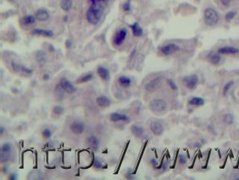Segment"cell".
Here are the masks:
<instances>
[{"mask_svg": "<svg viewBox=\"0 0 239 180\" xmlns=\"http://www.w3.org/2000/svg\"><path fill=\"white\" fill-rule=\"evenodd\" d=\"M233 84H234V81L233 80L229 81V82L226 83L225 84L224 89H223V95H224V96H226V95L228 94V92H229V91L230 90L232 86H233Z\"/></svg>", "mask_w": 239, "mask_h": 180, "instance_id": "cell-27", "label": "cell"}, {"mask_svg": "<svg viewBox=\"0 0 239 180\" xmlns=\"http://www.w3.org/2000/svg\"><path fill=\"white\" fill-rule=\"evenodd\" d=\"M118 83L122 87L129 88L132 84V80L126 76H120L118 78Z\"/></svg>", "mask_w": 239, "mask_h": 180, "instance_id": "cell-20", "label": "cell"}, {"mask_svg": "<svg viewBox=\"0 0 239 180\" xmlns=\"http://www.w3.org/2000/svg\"><path fill=\"white\" fill-rule=\"evenodd\" d=\"M150 107L153 113H162L168 110V104L164 99L155 98L150 101Z\"/></svg>", "mask_w": 239, "mask_h": 180, "instance_id": "cell-3", "label": "cell"}, {"mask_svg": "<svg viewBox=\"0 0 239 180\" xmlns=\"http://www.w3.org/2000/svg\"><path fill=\"white\" fill-rule=\"evenodd\" d=\"M42 136L46 139H49L53 136V132L49 128H45L42 131Z\"/></svg>", "mask_w": 239, "mask_h": 180, "instance_id": "cell-31", "label": "cell"}, {"mask_svg": "<svg viewBox=\"0 0 239 180\" xmlns=\"http://www.w3.org/2000/svg\"><path fill=\"white\" fill-rule=\"evenodd\" d=\"M161 53L164 56H169L177 53L179 50V47L174 43H169L165 45H163L159 48Z\"/></svg>", "mask_w": 239, "mask_h": 180, "instance_id": "cell-5", "label": "cell"}, {"mask_svg": "<svg viewBox=\"0 0 239 180\" xmlns=\"http://www.w3.org/2000/svg\"><path fill=\"white\" fill-rule=\"evenodd\" d=\"M108 0H90V2L91 5H95V4H101L102 2H105Z\"/></svg>", "mask_w": 239, "mask_h": 180, "instance_id": "cell-38", "label": "cell"}, {"mask_svg": "<svg viewBox=\"0 0 239 180\" xmlns=\"http://www.w3.org/2000/svg\"><path fill=\"white\" fill-rule=\"evenodd\" d=\"M73 6V0H62L61 2V8L64 11H68Z\"/></svg>", "mask_w": 239, "mask_h": 180, "instance_id": "cell-21", "label": "cell"}, {"mask_svg": "<svg viewBox=\"0 0 239 180\" xmlns=\"http://www.w3.org/2000/svg\"><path fill=\"white\" fill-rule=\"evenodd\" d=\"M35 20H36L35 17H34V16L32 15H29V14H28V15H26L23 18V23H24L26 25L33 24V23H35Z\"/></svg>", "mask_w": 239, "mask_h": 180, "instance_id": "cell-25", "label": "cell"}, {"mask_svg": "<svg viewBox=\"0 0 239 180\" xmlns=\"http://www.w3.org/2000/svg\"><path fill=\"white\" fill-rule=\"evenodd\" d=\"M130 28L132 29V31L133 33V35L135 36V37H141L143 35V29L140 26L139 23H134L133 24L130 25Z\"/></svg>", "mask_w": 239, "mask_h": 180, "instance_id": "cell-18", "label": "cell"}, {"mask_svg": "<svg viewBox=\"0 0 239 180\" xmlns=\"http://www.w3.org/2000/svg\"><path fill=\"white\" fill-rule=\"evenodd\" d=\"M220 2H221V4L224 5V6L228 7L229 5L231 4V2L233 1V0H220Z\"/></svg>", "mask_w": 239, "mask_h": 180, "instance_id": "cell-39", "label": "cell"}, {"mask_svg": "<svg viewBox=\"0 0 239 180\" xmlns=\"http://www.w3.org/2000/svg\"><path fill=\"white\" fill-rule=\"evenodd\" d=\"M183 83L188 89H194L199 83V78L196 74H191L183 78Z\"/></svg>", "mask_w": 239, "mask_h": 180, "instance_id": "cell-6", "label": "cell"}, {"mask_svg": "<svg viewBox=\"0 0 239 180\" xmlns=\"http://www.w3.org/2000/svg\"><path fill=\"white\" fill-rule=\"evenodd\" d=\"M93 166L96 168H101L102 167V163L99 159H95L93 162Z\"/></svg>", "mask_w": 239, "mask_h": 180, "instance_id": "cell-35", "label": "cell"}, {"mask_svg": "<svg viewBox=\"0 0 239 180\" xmlns=\"http://www.w3.org/2000/svg\"><path fill=\"white\" fill-rule=\"evenodd\" d=\"M204 20L208 26H214L219 21V15L217 11L213 8H207L204 11Z\"/></svg>", "mask_w": 239, "mask_h": 180, "instance_id": "cell-2", "label": "cell"}, {"mask_svg": "<svg viewBox=\"0 0 239 180\" xmlns=\"http://www.w3.org/2000/svg\"><path fill=\"white\" fill-rule=\"evenodd\" d=\"M161 82H162V78L161 77H156V78L151 80L150 82L146 85V89L150 92H153L156 90L159 89V87L161 86Z\"/></svg>", "mask_w": 239, "mask_h": 180, "instance_id": "cell-8", "label": "cell"}, {"mask_svg": "<svg viewBox=\"0 0 239 180\" xmlns=\"http://www.w3.org/2000/svg\"><path fill=\"white\" fill-rule=\"evenodd\" d=\"M234 116H233L232 113H226V114L224 115V116H223V121H224L226 125H232V124L234 122Z\"/></svg>", "mask_w": 239, "mask_h": 180, "instance_id": "cell-23", "label": "cell"}, {"mask_svg": "<svg viewBox=\"0 0 239 180\" xmlns=\"http://www.w3.org/2000/svg\"><path fill=\"white\" fill-rule=\"evenodd\" d=\"M35 17L36 20L39 21H46L49 18V14L45 9H38L35 12Z\"/></svg>", "mask_w": 239, "mask_h": 180, "instance_id": "cell-14", "label": "cell"}, {"mask_svg": "<svg viewBox=\"0 0 239 180\" xmlns=\"http://www.w3.org/2000/svg\"><path fill=\"white\" fill-rule=\"evenodd\" d=\"M128 31L126 29L123 28L120 29L117 32L114 34V38H113V43L115 46H120L123 44L124 41L126 38Z\"/></svg>", "mask_w": 239, "mask_h": 180, "instance_id": "cell-4", "label": "cell"}, {"mask_svg": "<svg viewBox=\"0 0 239 180\" xmlns=\"http://www.w3.org/2000/svg\"><path fill=\"white\" fill-rule=\"evenodd\" d=\"M208 58H209L210 62L212 63L213 65L219 64L220 62V59H221V58H220V56L218 55V54L215 53L210 54Z\"/></svg>", "mask_w": 239, "mask_h": 180, "instance_id": "cell-24", "label": "cell"}, {"mask_svg": "<svg viewBox=\"0 0 239 180\" xmlns=\"http://www.w3.org/2000/svg\"><path fill=\"white\" fill-rule=\"evenodd\" d=\"M103 9L101 4L91 5L86 13V18L88 23L92 25H96L101 20Z\"/></svg>", "mask_w": 239, "mask_h": 180, "instance_id": "cell-1", "label": "cell"}, {"mask_svg": "<svg viewBox=\"0 0 239 180\" xmlns=\"http://www.w3.org/2000/svg\"><path fill=\"white\" fill-rule=\"evenodd\" d=\"M11 68H12V69H13L14 71H16V72L20 71L23 70V65H20L18 64L17 62H14V61L11 62Z\"/></svg>", "mask_w": 239, "mask_h": 180, "instance_id": "cell-32", "label": "cell"}, {"mask_svg": "<svg viewBox=\"0 0 239 180\" xmlns=\"http://www.w3.org/2000/svg\"><path fill=\"white\" fill-rule=\"evenodd\" d=\"M12 150V146L11 144L9 143H5L2 145V151L1 152H9L11 153Z\"/></svg>", "mask_w": 239, "mask_h": 180, "instance_id": "cell-30", "label": "cell"}, {"mask_svg": "<svg viewBox=\"0 0 239 180\" xmlns=\"http://www.w3.org/2000/svg\"><path fill=\"white\" fill-rule=\"evenodd\" d=\"M32 35H41L44 36V37H53L54 33L52 30L49 29H35L32 31Z\"/></svg>", "mask_w": 239, "mask_h": 180, "instance_id": "cell-15", "label": "cell"}, {"mask_svg": "<svg viewBox=\"0 0 239 180\" xmlns=\"http://www.w3.org/2000/svg\"><path fill=\"white\" fill-rule=\"evenodd\" d=\"M237 12L235 11H230L228 12L227 14H226L225 16V19L227 22H230L232 20H233L235 16H236Z\"/></svg>", "mask_w": 239, "mask_h": 180, "instance_id": "cell-29", "label": "cell"}, {"mask_svg": "<svg viewBox=\"0 0 239 180\" xmlns=\"http://www.w3.org/2000/svg\"><path fill=\"white\" fill-rule=\"evenodd\" d=\"M189 104L194 106H202L205 104V101L203 98L199 97H194L189 101Z\"/></svg>", "mask_w": 239, "mask_h": 180, "instance_id": "cell-22", "label": "cell"}, {"mask_svg": "<svg viewBox=\"0 0 239 180\" xmlns=\"http://www.w3.org/2000/svg\"><path fill=\"white\" fill-rule=\"evenodd\" d=\"M97 74L100 78L103 80H109L110 78V72L106 68L102 66L97 68Z\"/></svg>", "mask_w": 239, "mask_h": 180, "instance_id": "cell-16", "label": "cell"}, {"mask_svg": "<svg viewBox=\"0 0 239 180\" xmlns=\"http://www.w3.org/2000/svg\"><path fill=\"white\" fill-rule=\"evenodd\" d=\"M16 178H17V177H16V176H14V174H11V175L10 176V177H9V179H16Z\"/></svg>", "mask_w": 239, "mask_h": 180, "instance_id": "cell-41", "label": "cell"}, {"mask_svg": "<svg viewBox=\"0 0 239 180\" xmlns=\"http://www.w3.org/2000/svg\"><path fill=\"white\" fill-rule=\"evenodd\" d=\"M150 128L152 134L156 136H161L164 132V127H163L162 124L159 122H152L150 123Z\"/></svg>", "mask_w": 239, "mask_h": 180, "instance_id": "cell-10", "label": "cell"}, {"mask_svg": "<svg viewBox=\"0 0 239 180\" xmlns=\"http://www.w3.org/2000/svg\"><path fill=\"white\" fill-rule=\"evenodd\" d=\"M168 82L169 86H170V88H171L172 89L176 90V89H177V86L176 85V83L173 82V80H168Z\"/></svg>", "mask_w": 239, "mask_h": 180, "instance_id": "cell-37", "label": "cell"}, {"mask_svg": "<svg viewBox=\"0 0 239 180\" xmlns=\"http://www.w3.org/2000/svg\"><path fill=\"white\" fill-rule=\"evenodd\" d=\"M70 130L75 134H82L85 130V125L83 122L75 121L70 125Z\"/></svg>", "mask_w": 239, "mask_h": 180, "instance_id": "cell-9", "label": "cell"}, {"mask_svg": "<svg viewBox=\"0 0 239 180\" xmlns=\"http://www.w3.org/2000/svg\"><path fill=\"white\" fill-rule=\"evenodd\" d=\"M53 111L54 114L59 116L62 114L63 112H64V109H63V107H61V106H55V107L53 108Z\"/></svg>", "mask_w": 239, "mask_h": 180, "instance_id": "cell-33", "label": "cell"}, {"mask_svg": "<svg viewBox=\"0 0 239 180\" xmlns=\"http://www.w3.org/2000/svg\"><path fill=\"white\" fill-rule=\"evenodd\" d=\"M179 161L181 164H186L187 163V158L184 155H180L179 157Z\"/></svg>", "mask_w": 239, "mask_h": 180, "instance_id": "cell-34", "label": "cell"}, {"mask_svg": "<svg viewBox=\"0 0 239 180\" xmlns=\"http://www.w3.org/2000/svg\"><path fill=\"white\" fill-rule=\"evenodd\" d=\"M93 77V76L92 74H91V73L85 74H84L83 76H82L79 79L78 82L80 83H82L88 82V81L92 80Z\"/></svg>", "mask_w": 239, "mask_h": 180, "instance_id": "cell-26", "label": "cell"}, {"mask_svg": "<svg viewBox=\"0 0 239 180\" xmlns=\"http://www.w3.org/2000/svg\"><path fill=\"white\" fill-rule=\"evenodd\" d=\"M129 119V117L127 115L123 114V113H112L110 115V120L111 122H126L128 121Z\"/></svg>", "mask_w": 239, "mask_h": 180, "instance_id": "cell-12", "label": "cell"}, {"mask_svg": "<svg viewBox=\"0 0 239 180\" xmlns=\"http://www.w3.org/2000/svg\"><path fill=\"white\" fill-rule=\"evenodd\" d=\"M218 53L225 54V55H229V54H237L239 53V49L238 47H235L233 46H224L222 47L219 48L217 50Z\"/></svg>", "mask_w": 239, "mask_h": 180, "instance_id": "cell-11", "label": "cell"}, {"mask_svg": "<svg viewBox=\"0 0 239 180\" xmlns=\"http://www.w3.org/2000/svg\"><path fill=\"white\" fill-rule=\"evenodd\" d=\"M59 85H60V87L62 88V90H64L66 92L69 93V94H73V93L75 92V91H76L75 86L69 80L64 78V77L61 80Z\"/></svg>", "mask_w": 239, "mask_h": 180, "instance_id": "cell-7", "label": "cell"}, {"mask_svg": "<svg viewBox=\"0 0 239 180\" xmlns=\"http://www.w3.org/2000/svg\"><path fill=\"white\" fill-rule=\"evenodd\" d=\"M123 10L125 11H129L131 10V4H130V1H128L126 2L125 3V4L123 5Z\"/></svg>", "mask_w": 239, "mask_h": 180, "instance_id": "cell-36", "label": "cell"}, {"mask_svg": "<svg viewBox=\"0 0 239 180\" xmlns=\"http://www.w3.org/2000/svg\"><path fill=\"white\" fill-rule=\"evenodd\" d=\"M111 100L108 97L105 95L99 96L96 98V104L100 106V107H108L111 105Z\"/></svg>", "mask_w": 239, "mask_h": 180, "instance_id": "cell-17", "label": "cell"}, {"mask_svg": "<svg viewBox=\"0 0 239 180\" xmlns=\"http://www.w3.org/2000/svg\"><path fill=\"white\" fill-rule=\"evenodd\" d=\"M11 158V153L1 152V155H0V160L2 163H6Z\"/></svg>", "mask_w": 239, "mask_h": 180, "instance_id": "cell-28", "label": "cell"}, {"mask_svg": "<svg viewBox=\"0 0 239 180\" xmlns=\"http://www.w3.org/2000/svg\"><path fill=\"white\" fill-rule=\"evenodd\" d=\"M87 144L90 148L97 150L100 146V140L96 136L91 135L87 138Z\"/></svg>", "mask_w": 239, "mask_h": 180, "instance_id": "cell-13", "label": "cell"}, {"mask_svg": "<svg viewBox=\"0 0 239 180\" xmlns=\"http://www.w3.org/2000/svg\"><path fill=\"white\" fill-rule=\"evenodd\" d=\"M5 131V128H4L2 127H2H1V131H0V132H1V136H2V135L4 134Z\"/></svg>", "mask_w": 239, "mask_h": 180, "instance_id": "cell-40", "label": "cell"}, {"mask_svg": "<svg viewBox=\"0 0 239 180\" xmlns=\"http://www.w3.org/2000/svg\"><path fill=\"white\" fill-rule=\"evenodd\" d=\"M131 131H132V134L137 137H141L144 134V129L143 127L137 125H133L131 128Z\"/></svg>", "mask_w": 239, "mask_h": 180, "instance_id": "cell-19", "label": "cell"}, {"mask_svg": "<svg viewBox=\"0 0 239 180\" xmlns=\"http://www.w3.org/2000/svg\"><path fill=\"white\" fill-rule=\"evenodd\" d=\"M238 96H239V92H238Z\"/></svg>", "mask_w": 239, "mask_h": 180, "instance_id": "cell-42", "label": "cell"}]
</instances>
